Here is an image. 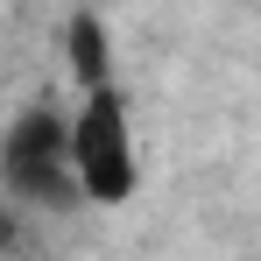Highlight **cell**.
Wrapping results in <instances>:
<instances>
[{
	"label": "cell",
	"mask_w": 261,
	"mask_h": 261,
	"mask_svg": "<svg viewBox=\"0 0 261 261\" xmlns=\"http://www.w3.org/2000/svg\"><path fill=\"white\" fill-rule=\"evenodd\" d=\"M0 191L14 212H64L78 205V176H71V113H57L49 99H29L7 134H0Z\"/></svg>",
	"instance_id": "obj_1"
},
{
	"label": "cell",
	"mask_w": 261,
	"mask_h": 261,
	"mask_svg": "<svg viewBox=\"0 0 261 261\" xmlns=\"http://www.w3.org/2000/svg\"><path fill=\"white\" fill-rule=\"evenodd\" d=\"M71 176L85 205H127L141 191V155H134V113L120 85H99L71 113Z\"/></svg>",
	"instance_id": "obj_2"
},
{
	"label": "cell",
	"mask_w": 261,
	"mask_h": 261,
	"mask_svg": "<svg viewBox=\"0 0 261 261\" xmlns=\"http://www.w3.org/2000/svg\"><path fill=\"white\" fill-rule=\"evenodd\" d=\"M64 49H71V78L85 92L113 85V36H106V14L99 7H71V21H64Z\"/></svg>",
	"instance_id": "obj_3"
},
{
	"label": "cell",
	"mask_w": 261,
	"mask_h": 261,
	"mask_svg": "<svg viewBox=\"0 0 261 261\" xmlns=\"http://www.w3.org/2000/svg\"><path fill=\"white\" fill-rule=\"evenodd\" d=\"M21 247V219H14V205H0V254H14Z\"/></svg>",
	"instance_id": "obj_4"
},
{
	"label": "cell",
	"mask_w": 261,
	"mask_h": 261,
	"mask_svg": "<svg viewBox=\"0 0 261 261\" xmlns=\"http://www.w3.org/2000/svg\"><path fill=\"white\" fill-rule=\"evenodd\" d=\"M85 7H99V0H85Z\"/></svg>",
	"instance_id": "obj_5"
}]
</instances>
